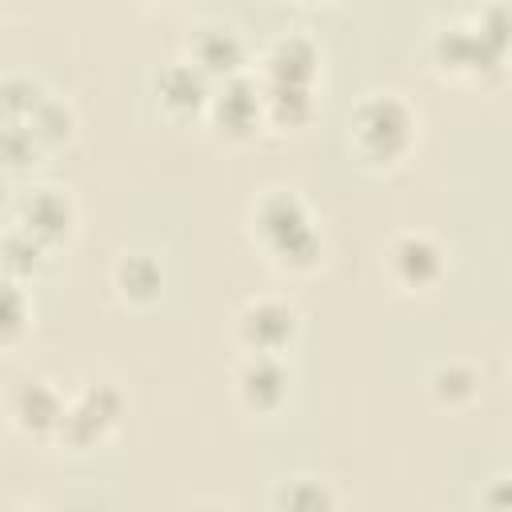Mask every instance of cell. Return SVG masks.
<instances>
[{
  "mask_svg": "<svg viewBox=\"0 0 512 512\" xmlns=\"http://www.w3.org/2000/svg\"><path fill=\"white\" fill-rule=\"evenodd\" d=\"M352 128H356V136H360L364 148H368L372 136H376V140H380V136H396V144H404V140H408V112H404L396 100L376 96V100L360 104Z\"/></svg>",
  "mask_w": 512,
  "mask_h": 512,
  "instance_id": "cell-1",
  "label": "cell"
},
{
  "mask_svg": "<svg viewBox=\"0 0 512 512\" xmlns=\"http://www.w3.org/2000/svg\"><path fill=\"white\" fill-rule=\"evenodd\" d=\"M24 324V300L16 292V284L0 280V340H8L12 332H20Z\"/></svg>",
  "mask_w": 512,
  "mask_h": 512,
  "instance_id": "cell-5",
  "label": "cell"
},
{
  "mask_svg": "<svg viewBox=\"0 0 512 512\" xmlns=\"http://www.w3.org/2000/svg\"><path fill=\"white\" fill-rule=\"evenodd\" d=\"M200 40H208V44H212L208 52H196V60H200V64H208V68H232V64H236L240 44H236V36H232L228 28H204V32H200Z\"/></svg>",
  "mask_w": 512,
  "mask_h": 512,
  "instance_id": "cell-4",
  "label": "cell"
},
{
  "mask_svg": "<svg viewBox=\"0 0 512 512\" xmlns=\"http://www.w3.org/2000/svg\"><path fill=\"white\" fill-rule=\"evenodd\" d=\"M244 336L260 348V352H272V344L280 348L288 336H292V312L272 304V300H260L244 312Z\"/></svg>",
  "mask_w": 512,
  "mask_h": 512,
  "instance_id": "cell-2",
  "label": "cell"
},
{
  "mask_svg": "<svg viewBox=\"0 0 512 512\" xmlns=\"http://www.w3.org/2000/svg\"><path fill=\"white\" fill-rule=\"evenodd\" d=\"M284 512H328V488L316 480H292L280 488Z\"/></svg>",
  "mask_w": 512,
  "mask_h": 512,
  "instance_id": "cell-3",
  "label": "cell"
}]
</instances>
